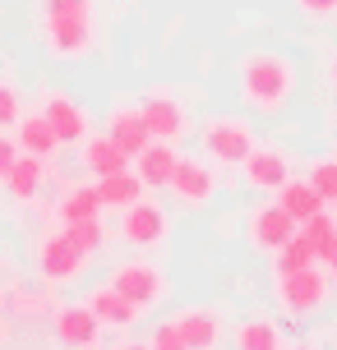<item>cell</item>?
Instances as JSON below:
<instances>
[{
  "instance_id": "obj_1",
  "label": "cell",
  "mask_w": 337,
  "mask_h": 350,
  "mask_svg": "<svg viewBox=\"0 0 337 350\" xmlns=\"http://www.w3.org/2000/svg\"><path fill=\"white\" fill-rule=\"evenodd\" d=\"M291 88H296V70H291V60L277 51H249L240 60V102L254 106V111H282L286 97H291Z\"/></svg>"
},
{
  "instance_id": "obj_2",
  "label": "cell",
  "mask_w": 337,
  "mask_h": 350,
  "mask_svg": "<svg viewBox=\"0 0 337 350\" xmlns=\"http://www.w3.org/2000/svg\"><path fill=\"white\" fill-rule=\"evenodd\" d=\"M42 42L55 60H79L92 46V10H51L42 14Z\"/></svg>"
},
{
  "instance_id": "obj_3",
  "label": "cell",
  "mask_w": 337,
  "mask_h": 350,
  "mask_svg": "<svg viewBox=\"0 0 337 350\" xmlns=\"http://www.w3.org/2000/svg\"><path fill=\"white\" fill-rule=\"evenodd\" d=\"M277 304L291 318H310L328 304V277L319 267H301V272H277Z\"/></svg>"
},
{
  "instance_id": "obj_4",
  "label": "cell",
  "mask_w": 337,
  "mask_h": 350,
  "mask_svg": "<svg viewBox=\"0 0 337 350\" xmlns=\"http://www.w3.org/2000/svg\"><path fill=\"white\" fill-rule=\"evenodd\" d=\"M203 152L222 166H240L254 152V129L240 116H217V120L203 124Z\"/></svg>"
},
{
  "instance_id": "obj_5",
  "label": "cell",
  "mask_w": 337,
  "mask_h": 350,
  "mask_svg": "<svg viewBox=\"0 0 337 350\" xmlns=\"http://www.w3.org/2000/svg\"><path fill=\"white\" fill-rule=\"evenodd\" d=\"M111 286H116V291H121L139 314H148V309L162 304V295H166V277H162L153 262H143V258L121 262V267L111 272Z\"/></svg>"
},
{
  "instance_id": "obj_6",
  "label": "cell",
  "mask_w": 337,
  "mask_h": 350,
  "mask_svg": "<svg viewBox=\"0 0 337 350\" xmlns=\"http://www.w3.org/2000/svg\"><path fill=\"white\" fill-rule=\"evenodd\" d=\"M84 262H88V254L74 245L65 230H47V235H42V249H37V272H42L47 281H55V286L79 281V277H84Z\"/></svg>"
},
{
  "instance_id": "obj_7",
  "label": "cell",
  "mask_w": 337,
  "mask_h": 350,
  "mask_svg": "<svg viewBox=\"0 0 337 350\" xmlns=\"http://www.w3.org/2000/svg\"><path fill=\"white\" fill-rule=\"evenodd\" d=\"M121 240L134 245V249H158L162 240H166V212H162L158 203H148V198L129 203V208L121 212Z\"/></svg>"
},
{
  "instance_id": "obj_8",
  "label": "cell",
  "mask_w": 337,
  "mask_h": 350,
  "mask_svg": "<svg viewBox=\"0 0 337 350\" xmlns=\"http://www.w3.org/2000/svg\"><path fill=\"white\" fill-rule=\"evenodd\" d=\"M51 332H55V341H60L65 350H92L102 323H97V314H92L88 304H65V309L51 314Z\"/></svg>"
},
{
  "instance_id": "obj_9",
  "label": "cell",
  "mask_w": 337,
  "mask_h": 350,
  "mask_svg": "<svg viewBox=\"0 0 337 350\" xmlns=\"http://www.w3.org/2000/svg\"><path fill=\"white\" fill-rule=\"evenodd\" d=\"M42 116L51 120V129H55V139H60V143H84L92 134L88 111L74 102L70 92H47V97H42Z\"/></svg>"
},
{
  "instance_id": "obj_10",
  "label": "cell",
  "mask_w": 337,
  "mask_h": 350,
  "mask_svg": "<svg viewBox=\"0 0 337 350\" xmlns=\"http://www.w3.org/2000/svg\"><path fill=\"white\" fill-rule=\"evenodd\" d=\"M166 189L176 193L185 208H203V203L217 193V175H213V166H208V161L180 157V166H176V175H171V185H166Z\"/></svg>"
},
{
  "instance_id": "obj_11",
  "label": "cell",
  "mask_w": 337,
  "mask_h": 350,
  "mask_svg": "<svg viewBox=\"0 0 337 350\" xmlns=\"http://www.w3.org/2000/svg\"><path fill=\"white\" fill-rule=\"evenodd\" d=\"M296 235V221L286 217L282 203H273V208H254L249 212V245L259 249V254H277Z\"/></svg>"
},
{
  "instance_id": "obj_12",
  "label": "cell",
  "mask_w": 337,
  "mask_h": 350,
  "mask_svg": "<svg viewBox=\"0 0 337 350\" xmlns=\"http://www.w3.org/2000/svg\"><path fill=\"white\" fill-rule=\"evenodd\" d=\"M240 171H245L249 189H282L286 180H291V161H286V152H277V148H254V152L240 161Z\"/></svg>"
},
{
  "instance_id": "obj_13",
  "label": "cell",
  "mask_w": 337,
  "mask_h": 350,
  "mask_svg": "<svg viewBox=\"0 0 337 350\" xmlns=\"http://www.w3.org/2000/svg\"><path fill=\"white\" fill-rule=\"evenodd\" d=\"M139 111H143V120H148V129H153V139H162V143H180L185 129H190L185 106H180L176 97H148Z\"/></svg>"
},
{
  "instance_id": "obj_14",
  "label": "cell",
  "mask_w": 337,
  "mask_h": 350,
  "mask_svg": "<svg viewBox=\"0 0 337 350\" xmlns=\"http://www.w3.org/2000/svg\"><path fill=\"white\" fill-rule=\"evenodd\" d=\"M107 134L121 143L129 157H139L143 148L153 143V129H148V120H143L139 106H116V111L107 116Z\"/></svg>"
},
{
  "instance_id": "obj_15",
  "label": "cell",
  "mask_w": 337,
  "mask_h": 350,
  "mask_svg": "<svg viewBox=\"0 0 337 350\" xmlns=\"http://www.w3.org/2000/svg\"><path fill=\"white\" fill-rule=\"evenodd\" d=\"M84 304L97 314V323H102V327H116V332L134 327V323L143 318L139 309H134V304H129V299L116 291V286H97V291H88V299H84Z\"/></svg>"
},
{
  "instance_id": "obj_16",
  "label": "cell",
  "mask_w": 337,
  "mask_h": 350,
  "mask_svg": "<svg viewBox=\"0 0 337 350\" xmlns=\"http://www.w3.org/2000/svg\"><path fill=\"white\" fill-rule=\"evenodd\" d=\"M134 161H139V180L148 185V189H166V185H171V175H176V166H180L176 143H162V139H153Z\"/></svg>"
},
{
  "instance_id": "obj_17",
  "label": "cell",
  "mask_w": 337,
  "mask_h": 350,
  "mask_svg": "<svg viewBox=\"0 0 337 350\" xmlns=\"http://www.w3.org/2000/svg\"><path fill=\"white\" fill-rule=\"evenodd\" d=\"M79 161H84V171L97 180V175L125 171V166H129V152H125L111 134H88V139H84V157H79Z\"/></svg>"
},
{
  "instance_id": "obj_18",
  "label": "cell",
  "mask_w": 337,
  "mask_h": 350,
  "mask_svg": "<svg viewBox=\"0 0 337 350\" xmlns=\"http://www.w3.org/2000/svg\"><path fill=\"white\" fill-rule=\"evenodd\" d=\"M14 143H18V152H28V157H51L55 148H60V139H55V129L51 120L42 116V111H33V116H18L14 124Z\"/></svg>"
},
{
  "instance_id": "obj_19",
  "label": "cell",
  "mask_w": 337,
  "mask_h": 350,
  "mask_svg": "<svg viewBox=\"0 0 337 350\" xmlns=\"http://www.w3.org/2000/svg\"><path fill=\"white\" fill-rule=\"evenodd\" d=\"M180 336H185V346L190 350H217L222 346V318L213 309H185L176 318Z\"/></svg>"
},
{
  "instance_id": "obj_20",
  "label": "cell",
  "mask_w": 337,
  "mask_h": 350,
  "mask_svg": "<svg viewBox=\"0 0 337 350\" xmlns=\"http://www.w3.org/2000/svg\"><path fill=\"white\" fill-rule=\"evenodd\" d=\"M92 185H97V193H102V208H116V212H125L129 203H139L143 189H148V185L139 180V171H129V166L116 171V175H97Z\"/></svg>"
},
{
  "instance_id": "obj_21",
  "label": "cell",
  "mask_w": 337,
  "mask_h": 350,
  "mask_svg": "<svg viewBox=\"0 0 337 350\" xmlns=\"http://www.w3.org/2000/svg\"><path fill=\"white\" fill-rule=\"evenodd\" d=\"M277 203L286 208V217H291L296 226H305L314 212H323V198H319V189H314L310 180H286L282 189H277Z\"/></svg>"
},
{
  "instance_id": "obj_22",
  "label": "cell",
  "mask_w": 337,
  "mask_h": 350,
  "mask_svg": "<svg viewBox=\"0 0 337 350\" xmlns=\"http://www.w3.org/2000/svg\"><path fill=\"white\" fill-rule=\"evenodd\" d=\"M231 346L236 350H286L282 341V327L277 323H268V318H245L236 336H231Z\"/></svg>"
},
{
  "instance_id": "obj_23",
  "label": "cell",
  "mask_w": 337,
  "mask_h": 350,
  "mask_svg": "<svg viewBox=\"0 0 337 350\" xmlns=\"http://www.w3.org/2000/svg\"><path fill=\"white\" fill-rule=\"evenodd\" d=\"M55 217H60V221H88V217H102V193H97V185H74V189H65L60 203H55Z\"/></svg>"
},
{
  "instance_id": "obj_24",
  "label": "cell",
  "mask_w": 337,
  "mask_h": 350,
  "mask_svg": "<svg viewBox=\"0 0 337 350\" xmlns=\"http://www.w3.org/2000/svg\"><path fill=\"white\" fill-rule=\"evenodd\" d=\"M37 189H42V157H23L14 161V171H10V180H5V193L14 198V203H28V198H37Z\"/></svg>"
},
{
  "instance_id": "obj_25",
  "label": "cell",
  "mask_w": 337,
  "mask_h": 350,
  "mask_svg": "<svg viewBox=\"0 0 337 350\" xmlns=\"http://www.w3.org/2000/svg\"><path fill=\"white\" fill-rule=\"evenodd\" d=\"M273 258H277V272H301V267H314V262H319V249H314L301 230H296V235H291V240H286Z\"/></svg>"
},
{
  "instance_id": "obj_26",
  "label": "cell",
  "mask_w": 337,
  "mask_h": 350,
  "mask_svg": "<svg viewBox=\"0 0 337 350\" xmlns=\"http://www.w3.org/2000/svg\"><path fill=\"white\" fill-rule=\"evenodd\" d=\"M65 235H70L74 245L84 249V254H97V249L107 245V230H102V217H88V221H65Z\"/></svg>"
},
{
  "instance_id": "obj_27",
  "label": "cell",
  "mask_w": 337,
  "mask_h": 350,
  "mask_svg": "<svg viewBox=\"0 0 337 350\" xmlns=\"http://www.w3.org/2000/svg\"><path fill=\"white\" fill-rule=\"evenodd\" d=\"M301 235H305V240H310L314 249H319V258H323V249L333 245V235H337V221L328 217V212H314V217H310V221L301 226Z\"/></svg>"
},
{
  "instance_id": "obj_28",
  "label": "cell",
  "mask_w": 337,
  "mask_h": 350,
  "mask_svg": "<svg viewBox=\"0 0 337 350\" xmlns=\"http://www.w3.org/2000/svg\"><path fill=\"white\" fill-rule=\"evenodd\" d=\"M310 185L319 189L323 208H328V203H337V157H333V161H319V166L310 171Z\"/></svg>"
},
{
  "instance_id": "obj_29",
  "label": "cell",
  "mask_w": 337,
  "mask_h": 350,
  "mask_svg": "<svg viewBox=\"0 0 337 350\" xmlns=\"http://www.w3.org/2000/svg\"><path fill=\"white\" fill-rule=\"evenodd\" d=\"M148 346L153 350H190L185 336H180V327H176V318H171V323H158V327L148 332Z\"/></svg>"
},
{
  "instance_id": "obj_30",
  "label": "cell",
  "mask_w": 337,
  "mask_h": 350,
  "mask_svg": "<svg viewBox=\"0 0 337 350\" xmlns=\"http://www.w3.org/2000/svg\"><path fill=\"white\" fill-rule=\"evenodd\" d=\"M18 124V92L10 83H0V129H14Z\"/></svg>"
},
{
  "instance_id": "obj_31",
  "label": "cell",
  "mask_w": 337,
  "mask_h": 350,
  "mask_svg": "<svg viewBox=\"0 0 337 350\" xmlns=\"http://www.w3.org/2000/svg\"><path fill=\"white\" fill-rule=\"evenodd\" d=\"M23 157V152H18V143L10 139V134H0V185H5V180H10V171H14V161Z\"/></svg>"
},
{
  "instance_id": "obj_32",
  "label": "cell",
  "mask_w": 337,
  "mask_h": 350,
  "mask_svg": "<svg viewBox=\"0 0 337 350\" xmlns=\"http://www.w3.org/2000/svg\"><path fill=\"white\" fill-rule=\"evenodd\" d=\"M51 10H92V0H37V14H51Z\"/></svg>"
},
{
  "instance_id": "obj_33",
  "label": "cell",
  "mask_w": 337,
  "mask_h": 350,
  "mask_svg": "<svg viewBox=\"0 0 337 350\" xmlns=\"http://www.w3.org/2000/svg\"><path fill=\"white\" fill-rule=\"evenodd\" d=\"M296 5H301L310 18H328V14L337 10V0H296Z\"/></svg>"
},
{
  "instance_id": "obj_34",
  "label": "cell",
  "mask_w": 337,
  "mask_h": 350,
  "mask_svg": "<svg viewBox=\"0 0 337 350\" xmlns=\"http://www.w3.org/2000/svg\"><path fill=\"white\" fill-rule=\"evenodd\" d=\"M323 267H328V272H337V235H333V245L323 249Z\"/></svg>"
},
{
  "instance_id": "obj_35",
  "label": "cell",
  "mask_w": 337,
  "mask_h": 350,
  "mask_svg": "<svg viewBox=\"0 0 337 350\" xmlns=\"http://www.w3.org/2000/svg\"><path fill=\"white\" fill-rule=\"evenodd\" d=\"M328 83H333V92H337V51H333V60H328Z\"/></svg>"
},
{
  "instance_id": "obj_36",
  "label": "cell",
  "mask_w": 337,
  "mask_h": 350,
  "mask_svg": "<svg viewBox=\"0 0 337 350\" xmlns=\"http://www.w3.org/2000/svg\"><path fill=\"white\" fill-rule=\"evenodd\" d=\"M121 350H153V346H148V341H125Z\"/></svg>"
}]
</instances>
